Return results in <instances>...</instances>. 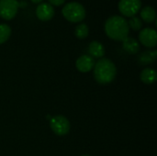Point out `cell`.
Here are the masks:
<instances>
[{"label":"cell","mask_w":157,"mask_h":156,"mask_svg":"<svg viewBox=\"0 0 157 156\" xmlns=\"http://www.w3.org/2000/svg\"><path fill=\"white\" fill-rule=\"evenodd\" d=\"M118 6L123 16L132 17L141 10L142 2L141 0H120Z\"/></svg>","instance_id":"5b68a950"},{"label":"cell","mask_w":157,"mask_h":156,"mask_svg":"<svg viewBox=\"0 0 157 156\" xmlns=\"http://www.w3.org/2000/svg\"><path fill=\"white\" fill-rule=\"evenodd\" d=\"M50 126L52 131L59 136H64L70 131V122L69 120L62 115L54 116L50 120Z\"/></svg>","instance_id":"277c9868"},{"label":"cell","mask_w":157,"mask_h":156,"mask_svg":"<svg viewBox=\"0 0 157 156\" xmlns=\"http://www.w3.org/2000/svg\"><path fill=\"white\" fill-rule=\"evenodd\" d=\"M122 47L125 51L131 54H135L139 51L140 50V44L139 42L131 37H127L122 40Z\"/></svg>","instance_id":"8fae6325"},{"label":"cell","mask_w":157,"mask_h":156,"mask_svg":"<svg viewBox=\"0 0 157 156\" xmlns=\"http://www.w3.org/2000/svg\"><path fill=\"white\" fill-rule=\"evenodd\" d=\"M28 3L26 1H20L18 2V7H26Z\"/></svg>","instance_id":"d6986e66"},{"label":"cell","mask_w":157,"mask_h":156,"mask_svg":"<svg viewBox=\"0 0 157 156\" xmlns=\"http://www.w3.org/2000/svg\"><path fill=\"white\" fill-rule=\"evenodd\" d=\"M128 25H129V28H132L133 30H139L143 27V22L140 19V17L134 16L131 17V19L128 22Z\"/></svg>","instance_id":"e0dca14e"},{"label":"cell","mask_w":157,"mask_h":156,"mask_svg":"<svg viewBox=\"0 0 157 156\" xmlns=\"http://www.w3.org/2000/svg\"><path fill=\"white\" fill-rule=\"evenodd\" d=\"M37 17L41 21H48L54 16V8L52 5L47 3L40 4L36 8Z\"/></svg>","instance_id":"ba28073f"},{"label":"cell","mask_w":157,"mask_h":156,"mask_svg":"<svg viewBox=\"0 0 157 156\" xmlns=\"http://www.w3.org/2000/svg\"><path fill=\"white\" fill-rule=\"evenodd\" d=\"M49 2H50V5H52V6H59L63 5L65 2V0H49Z\"/></svg>","instance_id":"ac0fdd59"},{"label":"cell","mask_w":157,"mask_h":156,"mask_svg":"<svg viewBox=\"0 0 157 156\" xmlns=\"http://www.w3.org/2000/svg\"><path fill=\"white\" fill-rule=\"evenodd\" d=\"M139 40L140 42L147 48L155 47L157 43L156 30L152 28L144 29L139 34Z\"/></svg>","instance_id":"52a82bcc"},{"label":"cell","mask_w":157,"mask_h":156,"mask_svg":"<svg viewBox=\"0 0 157 156\" xmlns=\"http://www.w3.org/2000/svg\"><path fill=\"white\" fill-rule=\"evenodd\" d=\"M76 69L81 73H88L95 66V60L90 55H82L80 56L75 63Z\"/></svg>","instance_id":"9c48e42d"},{"label":"cell","mask_w":157,"mask_h":156,"mask_svg":"<svg viewBox=\"0 0 157 156\" xmlns=\"http://www.w3.org/2000/svg\"><path fill=\"white\" fill-rule=\"evenodd\" d=\"M63 16L70 22H81L86 17V9L78 2H70L66 4L62 10Z\"/></svg>","instance_id":"3957f363"},{"label":"cell","mask_w":157,"mask_h":156,"mask_svg":"<svg viewBox=\"0 0 157 156\" xmlns=\"http://www.w3.org/2000/svg\"><path fill=\"white\" fill-rule=\"evenodd\" d=\"M82 156H90V155H88V154H84V155H82Z\"/></svg>","instance_id":"44dd1931"},{"label":"cell","mask_w":157,"mask_h":156,"mask_svg":"<svg viewBox=\"0 0 157 156\" xmlns=\"http://www.w3.org/2000/svg\"><path fill=\"white\" fill-rule=\"evenodd\" d=\"M141 81L146 85L154 84L157 79V73L155 70L152 68H145L141 72L140 74Z\"/></svg>","instance_id":"7c38bea8"},{"label":"cell","mask_w":157,"mask_h":156,"mask_svg":"<svg viewBox=\"0 0 157 156\" xmlns=\"http://www.w3.org/2000/svg\"><path fill=\"white\" fill-rule=\"evenodd\" d=\"M140 15H141V17L143 18V20L145 21L146 23L154 22L156 17V13H155V8L150 6H146L143 7V9H141V11H140Z\"/></svg>","instance_id":"4fadbf2b"},{"label":"cell","mask_w":157,"mask_h":156,"mask_svg":"<svg viewBox=\"0 0 157 156\" xmlns=\"http://www.w3.org/2000/svg\"><path fill=\"white\" fill-rule=\"evenodd\" d=\"M31 2L34 3V4H40V3L42 2V0H31Z\"/></svg>","instance_id":"ffe728a7"},{"label":"cell","mask_w":157,"mask_h":156,"mask_svg":"<svg viewBox=\"0 0 157 156\" xmlns=\"http://www.w3.org/2000/svg\"><path fill=\"white\" fill-rule=\"evenodd\" d=\"M18 8L17 0H0V17L10 20L17 15Z\"/></svg>","instance_id":"8992f818"},{"label":"cell","mask_w":157,"mask_h":156,"mask_svg":"<svg viewBox=\"0 0 157 156\" xmlns=\"http://www.w3.org/2000/svg\"><path fill=\"white\" fill-rule=\"evenodd\" d=\"M117 74V68L112 61L107 58L98 60L94 66V77L100 85H108L111 83Z\"/></svg>","instance_id":"7a4b0ae2"},{"label":"cell","mask_w":157,"mask_h":156,"mask_svg":"<svg viewBox=\"0 0 157 156\" xmlns=\"http://www.w3.org/2000/svg\"><path fill=\"white\" fill-rule=\"evenodd\" d=\"M104 29L109 38L120 41H122L124 39H126L130 32L128 21L123 17L117 15L107 19Z\"/></svg>","instance_id":"6da1fadb"},{"label":"cell","mask_w":157,"mask_h":156,"mask_svg":"<svg viewBox=\"0 0 157 156\" xmlns=\"http://www.w3.org/2000/svg\"><path fill=\"white\" fill-rule=\"evenodd\" d=\"M156 58V51H145L140 55L139 61L142 64H148L155 62Z\"/></svg>","instance_id":"5bb4252c"},{"label":"cell","mask_w":157,"mask_h":156,"mask_svg":"<svg viewBox=\"0 0 157 156\" xmlns=\"http://www.w3.org/2000/svg\"><path fill=\"white\" fill-rule=\"evenodd\" d=\"M88 33H89V29L87 27L86 24L85 23H81L79 24L76 28H75V36L78 38V39H86L87 36H88Z\"/></svg>","instance_id":"2e32d148"},{"label":"cell","mask_w":157,"mask_h":156,"mask_svg":"<svg viewBox=\"0 0 157 156\" xmlns=\"http://www.w3.org/2000/svg\"><path fill=\"white\" fill-rule=\"evenodd\" d=\"M11 35V29L6 24H0V44L5 43Z\"/></svg>","instance_id":"9a60e30c"},{"label":"cell","mask_w":157,"mask_h":156,"mask_svg":"<svg viewBox=\"0 0 157 156\" xmlns=\"http://www.w3.org/2000/svg\"><path fill=\"white\" fill-rule=\"evenodd\" d=\"M88 52L92 58H102L105 54V48L102 43L94 40L88 46Z\"/></svg>","instance_id":"30bf717a"}]
</instances>
